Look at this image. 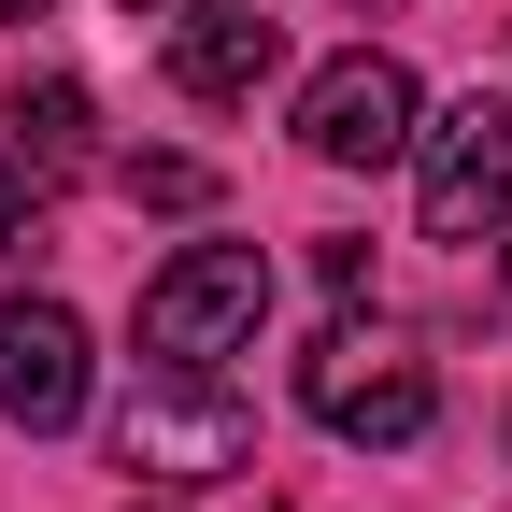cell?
Masks as SVG:
<instances>
[{"instance_id": "1", "label": "cell", "mask_w": 512, "mask_h": 512, "mask_svg": "<svg viewBox=\"0 0 512 512\" xmlns=\"http://www.w3.org/2000/svg\"><path fill=\"white\" fill-rule=\"evenodd\" d=\"M271 328V256L256 242H185L143 285V370H228Z\"/></svg>"}, {"instance_id": "2", "label": "cell", "mask_w": 512, "mask_h": 512, "mask_svg": "<svg viewBox=\"0 0 512 512\" xmlns=\"http://www.w3.org/2000/svg\"><path fill=\"white\" fill-rule=\"evenodd\" d=\"M114 456L143 484H228L256 470V399H228V370H143L114 413Z\"/></svg>"}, {"instance_id": "3", "label": "cell", "mask_w": 512, "mask_h": 512, "mask_svg": "<svg viewBox=\"0 0 512 512\" xmlns=\"http://www.w3.org/2000/svg\"><path fill=\"white\" fill-rule=\"evenodd\" d=\"M413 185H427V242H498L512 228V100L470 86L456 114L413 128Z\"/></svg>"}, {"instance_id": "4", "label": "cell", "mask_w": 512, "mask_h": 512, "mask_svg": "<svg viewBox=\"0 0 512 512\" xmlns=\"http://www.w3.org/2000/svg\"><path fill=\"white\" fill-rule=\"evenodd\" d=\"M413 128H427V100H413V72H399L384 43L328 57V72L299 86V143L328 157V171H384V157H413Z\"/></svg>"}, {"instance_id": "5", "label": "cell", "mask_w": 512, "mask_h": 512, "mask_svg": "<svg viewBox=\"0 0 512 512\" xmlns=\"http://www.w3.org/2000/svg\"><path fill=\"white\" fill-rule=\"evenodd\" d=\"M299 399L328 413L342 441H370V456H399V441H427V427H441V384H427L413 356H384V342H356V328H328V342H313V370H299Z\"/></svg>"}, {"instance_id": "6", "label": "cell", "mask_w": 512, "mask_h": 512, "mask_svg": "<svg viewBox=\"0 0 512 512\" xmlns=\"http://www.w3.org/2000/svg\"><path fill=\"white\" fill-rule=\"evenodd\" d=\"M86 413V313L72 299H0V427H72Z\"/></svg>"}, {"instance_id": "7", "label": "cell", "mask_w": 512, "mask_h": 512, "mask_svg": "<svg viewBox=\"0 0 512 512\" xmlns=\"http://www.w3.org/2000/svg\"><path fill=\"white\" fill-rule=\"evenodd\" d=\"M271 72H285V29L256 15V0H200V15L171 29V86L185 100H256Z\"/></svg>"}, {"instance_id": "8", "label": "cell", "mask_w": 512, "mask_h": 512, "mask_svg": "<svg viewBox=\"0 0 512 512\" xmlns=\"http://www.w3.org/2000/svg\"><path fill=\"white\" fill-rule=\"evenodd\" d=\"M15 157H29L43 185H72V171L100 157V100H86L72 72H43V86H15Z\"/></svg>"}, {"instance_id": "9", "label": "cell", "mask_w": 512, "mask_h": 512, "mask_svg": "<svg viewBox=\"0 0 512 512\" xmlns=\"http://www.w3.org/2000/svg\"><path fill=\"white\" fill-rule=\"evenodd\" d=\"M114 185H128V200H157V214H200V200H214L200 157H114Z\"/></svg>"}, {"instance_id": "10", "label": "cell", "mask_w": 512, "mask_h": 512, "mask_svg": "<svg viewBox=\"0 0 512 512\" xmlns=\"http://www.w3.org/2000/svg\"><path fill=\"white\" fill-rule=\"evenodd\" d=\"M43 200H57V185H43V171H29L15 143H0V256H15V242L43 228Z\"/></svg>"}, {"instance_id": "11", "label": "cell", "mask_w": 512, "mask_h": 512, "mask_svg": "<svg viewBox=\"0 0 512 512\" xmlns=\"http://www.w3.org/2000/svg\"><path fill=\"white\" fill-rule=\"evenodd\" d=\"M128 15H157V29H185V15H200V0H128Z\"/></svg>"}, {"instance_id": "12", "label": "cell", "mask_w": 512, "mask_h": 512, "mask_svg": "<svg viewBox=\"0 0 512 512\" xmlns=\"http://www.w3.org/2000/svg\"><path fill=\"white\" fill-rule=\"evenodd\" d=\"M342 15H399V0H342Z\"/></svg>"}, {"instance_id": "13", "label": "cell", "mask_w": 512, "mask_h": 512, "mask_svg": "<svg viewBox=\"0 0 512 512\" xmlns=\"http://www.w3.org/2000/svg\"><path fill=\"white\" fill-rule=\"evenodd\" d=\"M128 512H185V498H128Z\"/></svg>"}, {"instance_id": "14", "label": "cell", "mask_w": 512, "mask_h": 512, "mask_svg": "<svg viewBox=\"0 0 512 512\" xmlns=\"http://www.w3.org/2000/svg\"><path fill=\"white\" fill-rule=\"evenodd\" d=\"M0 15H43V0H0Z\"/></svg>"}]
</instances>
